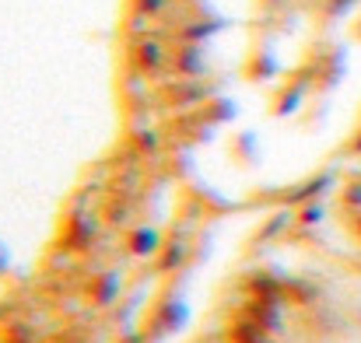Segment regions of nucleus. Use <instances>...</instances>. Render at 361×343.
I'll return each instance as SVG.
<instances>
[{"instance_id": "1", "label": "nucleus", "mask_w": 361, "mask_h": 343, "mask_svg": "<svg viewBox=\"0 0 361 343\" xmlns=\"http://www.w3.org/2000/svg\"><path fill=\"white\" fill-rule=\"evenodd\" d=\"M183 323H186V305H183V301H161V305L147 316L140 340H161V337L176 333Z\"/></svg>"}, {"instance_id": "2", "label": "nucleus", "mask_w": 361, "mask_h": 343, "mask_svg": "<svg viewBox=\"0 0 361 343\" xmlns=\"http://www.w3.org/2000/svg\"><path fill=\"white\" fill-rule=\"evenodd\" d=\"M221 343H274V333H267L256 319H249L245 312H239V316L225 326Z\"/></svg>"}, {"instance_id": "3", "label": "nucleus", "mask_w": 361, "mask_h": 343, "mask_svg": "<svg viewBox=\"0 0 361 343\" xmlns=\"http://www.w3.org/2000/svg\"><path fill=\"white\" fill-rule=\"evenodd\" d=\"M116 294H120V277H116V273H99V277L88 284L85 301H88L92 308H106V305L116 301Z\"/></svg>"}, {"instance_id": "4", "label": "nucleus", "mask_w": 361, "mask_h": 343, "mask_svg": "<svg viewBox=\"0 0 361 343\" xmlns=\"http://www.w3.org/2000/svg\"><path fill=\"white\" fill-rule=\"evenodd\" d=\"M158 249V235L151 228H137L126 235V252H133V256H151Z\"/></svg>"}, {"instance_id": "5", "label": "nucleus", "mask_w": 361, "mask_h": 343, "mask_svg": "<svg viewBox=\"0 0 361 343\" xmlns=\"http://www.w3.org/2000/svg\"><path fill=\"white\" fill-rule=\"evenodd\" d=\"M298 99H302V88H281L277 92V99H274V116H288L298 109Z\"/></svg>"}, {"instance_id": "6", "label": "nucleus", "mask_w": 361, "mask_h": 343, "mask_svg": "<svg viewBox=\"0 0 361 343\" xmlns=\"http://www.w3.org/2000/svg\"><path fill=\"white\" fill-rule=\"evenodd\" d=\"M137 60H140V70L154 74V70L161 67V49H158L154 42H140V46H137Z\"/></svg>"}, {"instance_id": "7", "label": "nucleus", "mask_w": 361, "mask_h": 343, "mask_svg": "<svg viewBox=\"0 0 361 343\" xmlns=\"http://www.w3.org/2000/svg\"><path fill=\"white\" fill-rule=\"evenodd\" d=\"M46 343H81V340H78L74 333H56V337H49Z\"/></svg>"}, {"instance_id": "8", "label": "nucleus", "mask_w": 361, "mask_h": 343, "mask_svg": "<svg viewBox=\"0 0 361 343\" xmlns=\"http://www.w3.org/2000/svg\"><path fill=\"white\" fill-rule=\"evenodd\" d=\"M348 151H351V154H361V130H358V133H355V137H351V144H348Z\"/></svg>"}, {"instance_id": "9", "label": "nucleus", "mask_w": 361, "mask_h": 343, "mask_svg": "<svg viewBox=\"0 0 361 343\" xmlns=\"http://www.w3.org/2000/svg\"><path fill=\"white\" fill-rule=\"evenodd\" d=\"M351 231H355V238H358V242H361V214H358V218H355V221H351Z\"/></svg>"}, {"instance_id": "10", "label": "nucleus", "mask_w": 361, "mask_h": 343, "mask_svg": "<svg viewBox=\"0 0 361 343\" xmlns=\"http://www.w3.org/2000/svg\"><path fill=\"white\" fill-rule=\"evenodd\" d=\"M4 270H7V252L0 249V273H4Z\"/></svg>"}, {"instance_id": "11", "label": "nucleus", "mask_w": 361, "mask_h": 343, "mask_svg": "<svg viewBox=\"0 0 361 343\" xmlns=\"http://www.w3.org/2000/svg\"><path fill=\"white\" fill-rule=\"evenodd\" d=\"M358 39H361V32H358Z\"/></svg>"}]
</instances>
